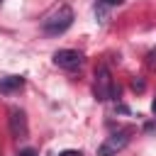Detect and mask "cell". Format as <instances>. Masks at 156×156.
I'll return each mask as SVG.
<instances>
[{
	"label": "cell",
	"instance_id": "cell-4",
	"mask_svg": "<svg viewBox=\"0 0 156 156\" xmlns=\"http://www.w3.org/2000/svg\"><path fill=\"white\" fill-rule=\"evenodd\" d=\"M127 144H129V132H115L98 146V156H117Z\"/></svg>",
	"mask_w": 156,
	"mask_h": 156
},
{
	"label": "cell",
	"instance_id": "cell-11",
	"mask_svg": "<svg viewBox=\"0 0 156 156\" xmlns=\"http://www.w3.org/2000/svg\"><path fill=\"white\" fill-rule=\"evenodd\" d=\"M146 63H149V68H154L156 66V54H149V61Z\"/></svg>",
	"mask_w": 156,
	"mask_h": 156
},
{
	"label": "cell",
	"instance_id": "cell-12",
	"mask_svg": "<svg viewBox=\"0 0 156 156\" xmlns=\"http://www.w3.org/2000/svg\"><path fill=\"white\" fill-rule=\"evenodd\" d=\"M151 110H154V115H156V98H154V102H151Z\"/></svg>",
	"mask_w": 156,
	"mask_h": 156
},
{
	"label": "cell",
	"instance_id": "cell-1",
	"mask_svg": "<svg viewBox=\"0 0 156 156\" xmlns=\"http://www.w3.org/2000/svg\"><path fill=\"white\" fill-rule=\"evenodd\" d=\"M71 24H73V10H71L68 5H58V7L41 22V29H44V34H49V37H58V34H63Z\"/></svg>",
	"mask_w": 156,
	"mask_h": 156
},
{
	"label": "cell",
	"instance_id": "cell-10",
	"mask_svg": "<svg viewBox=\"0 0 156 156\" xmlns=\"http://www.w3.org/2000/svg\"><path fill=\"white\" fill-rule=\"evenodd\" d=\"M17 156H37V151H34V149H22Z\"/></svg>",
	"mask_w": 156,
	"mask_h": 156
},
{
	"label": "cell",
	"instance_id": "cell-6",
	"mask_svg": "<svg viewBox=\"0 0 156 156\" xmlns=\"http://www.w3.org/2000/svg\"><path fill=\"white\" fill-rule=\"evenodd\" d=\"M122 2H124V0H98V2H95V7H93V10H95L98 22H105V20H107V15H110V10H112V7H119Z\"/></svg>",
	"mask_w": 156,
	"mask_h": 156
},
{
	"label": "cell",
	"instance_id": "cell-7",
	"mask_svg": "<svg viewBox=\"0 0 156 156\" xmlns=\"http://www.w3.org/2000/svg\"><path fill=\"white\" fill-rule=\"evenodd\" d=\"M22 85H24V78L22 76H5V78H0V93H5V95L20 90Z\"/></svg>",
	"mask_w": 156,
	"mask_h": 156
},
{
	"label": "cell",
	"instance_id": "cell-8",
	"mask_svg": "<svg viewBox=\"0 0 156 156\" xmlns=\"http://www.w3.org/2000/svg\"><path fill=\"white\" fill-rule=\"evenodd\" d=\"M132 90H136V93H144V90H146V83H144L141 78H134V80H132Z\"/></svg>",
	"mask_w": 156,
	"mask_h": 156
},
{
	"label": "cell",
	"instance_id": "cell-3",
	"mask_svg": "<svg viewBox=\"0 0 156 156\" xmlns=\"http://www.w3.org/2000/svg\"><path fill=\"white\" fill-rule=\"evenodd\" d=\"M54 63L58 68H66V71H78L83 63H85V56L76 49H58L54 54Z\"/></svg>",
	"mask_w": 156,
	"mask_h": 156
},
{
	"label": "cell",
	"instance_id": "cell-2",
	"mask_svg": "<svg viewBox=\"0 0 156 156\" xmlns=\"http://www.w3.org/2000/svg\"><path fill=\"white\" fill-rule=\"evenodd\" d=\"M93 90H95V98H98L100 102H105V100H117V98H119V85L112 83L107 66H100V68L95 71V88H93Z\"/></svg>",
	"mask_w": 156,
	"mask_h": 156
},
{
	"label": "cell",
	"instance_id": "cell-5",
	"mask_svg": "<svg viewBox=\"0 0 156 156\" xmlns=\"http://www.w3.org/2000/svg\"><path fill=\"white\" fill-rule=\"evenodd\" d=\"M7 124H10V134H12L15 139H27L29 127H27V115H24V110L10 107V112H7Z\"/></svg>",
	"mask_w": 156,
	"mask_h": 156
},
{
	"label": "cell",
	"instance_id": "cell-9",
	"mask_svg": "<svg viewBox=\"0 0 156 156\" xmlns=\"http://www.w3.org/2000/svg\"><path fill=\"white\" fill-rule=\"evenodd\" d=\"M58 156H83L80 151H76V149H66V151H61Z\"/></svg>",
	"mask_w": 156,
	"mask_h": 156
}]
</instances>
